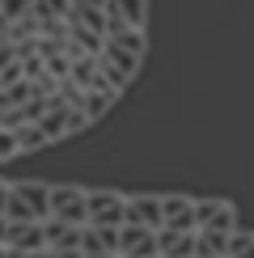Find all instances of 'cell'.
<instances>
[{
	"label": "cell",
	"mask_w": 254,
	"mask_h": 258,
	"mask_svg": "<svg viewBox=\"0 0 254 258\" xmlns=\"http://www.w3.org/2000/svg\"><path fill=\"white\" fill-rule=\"evenodd\" d=\"M47 220L85 224V190L81 186H47Z\"/></svg>",
	"instance_id": "cell-2"
},
{
	"label": "cell",
	"mask_w": 254,
	"mask_h": 258,
	"mask_svg": "<svg viewBox=\"0 0 254 258\" xmlns=\"http://www.w3.org/2000/svg\"><path fill=\"white\" fill-rule=\"evenodd\" d=\"M5 220H47V186L42 182H13L5 195Z\"/></svg>",
	"instance_id": "cell-1"
},
{
	"label": "cell",
	"mask_w": 254,
	"mask_h": 258,
	"mask_svg": "<svg viewBox=\"0 0 254 258\" xmlns=\"http://www.w3.org/2000/svg\"><path fill=\"white\" fill-rule=\"evenodd\" d=\"M161 229H195V199L161 195Z\"/></svg>",
	"instance_id": "cell-7"
},
{
	"label": "cell",
	"mask_w": 254,
	"mask_h": 258,
	"mask_svg": "<svg viewBox=\"0 0 254 258\" xmlns=\"http://www.w3.org/2000/svg\"><path fill=\"white\" fill-rule=\"evenodd\" d=\"M119 254L123 258H157V229L148 224H119Z\"/></svg>",
	"instance_id": "cell-4"
},
{
	"label": "cell",
	"mask_w": 254,
	"mask_h": 258,
	"mask_svg": "<svg viewBox=\"0 0 254 258\" xmlns=\"http://www.w3.org/2000/svg\"><path fill=\"white\" fill-rule=\"evenodd\" d=\"M106 13L127 21V26H144L148 21V0H106Z\"/></svg>",
	"instance_id": "cell-10"
},
{
	"label": "cell",
	"mask_w": 254,
	"mask_h": 258,
	"mask_svg": "<svg viewBox=\"0 0 254 258\" xmlns=\"http://www.w3.org/2000/svg\"><path fill=\"white\" fill-rule=\"evenodd\" d=\"M123 220L148 224V229H161V195H127Z\"/></svg>",
	"instance_id": "cell-9"
},
{
	"label": "cell",
	"mask_w": 254,
	"mask_h": 258,
	"mask_svg": "<svg viewBox=\"0 0 254 258\" xmlns=\"http://www.w3.org/2000/svg\"><path fill=\"white\" fill-rule=\"evenodd\" d=\"M5 195H9V186L0 182V216H5Z\"/></svg>",
	"instance_id": "cell-13"
},
{
	"label": "cell",
	"mask_w": 254,
	"mask_h": 258,
	"mask_svg": "<svg viewBox=\"0 0 254 258\" xmlns=\"http://www.w3.org/2000/svg\"><path fill=\"white\" fill-rule=\"evenodd\" d=\"M195 258H208V254H195Z\"/></svg>",
	"instance_id": "cell-15"
},
{
	"label": "cell",
	"mask_w": 254,
	"mask_h": 258,
	"mask_svg": "<svg viewBox=\"0 0 254 258\" xmlns=\"http://www.w3.org/2000/svg\"><path fill=\"white\" fill-rule=\"evenodd\" d=\"M123 190H85V224H123Z\"/></svg>",
	"instance_id": "cell-3"
},
{
	"label": "cell",
	"mask_w": 254,
	"mask_h": 258,
	"mask_svg": "<svg viewBox=\"0 0 254 258\" xmlns=\"http://www.w3.org/2000/svg\"><path fill=\"white\" fill-rule=\"evenodd\" d=\"M195 229L233 233L237 229V208H233L229 199H195Z\"/></svg>",
	"instance_id": "cell-5"
},
{
	"label": "cell",
	"mask_w": 254,
	"mask_h": 258,
	"mask_svg": "<svg viewBox=\"0 0 254 258\" xmlns=\"http://www.w3.org/2000/svg\"><path fill=\"white\" fill-rule=\"evenodd\" d=\"M157 258H195V229H157Z\"/></svg>",
	"instance_id": "cell-8"
},
{
	"label": "cell",
	"mask_w": 254,
	"mask_h": 258,
	"mask_svg": "<svg viewBox=\"0 0 254 258\" xmlns=\"http://www.w3.org/2000/svg\"><path fill=\"white\" fill-rule=\"evenodd\" d=\"M5 245L9 250H21V254L47 250V241H42V220H5Z\"/></svg>",
	"instance_id": "cell-6"
},
{
	"label": "cell",
	"mask_w": 254,
	"mask_h": 258,
	"mask_svg": "<svg viewBox=\"0 0 254 258\" xmlns=\"http://www.w3.org/2000/svg\"><path fill=\"white\" fill-rule=\"evenodd\" d=\"M225 258H254V233L250 229H233L229 245H225Z\"/></svg>",
	"instance_id": "cell-11"
},
{
	"label": "cell",
	"mask_w": 254,
	"mask_h": 258,
	"mask_svg": "<svg viewBox=\"0 0 254 258\" xmlns=\"http://www.w3.org/2000/svg\"><path fill=\"white\" fill-rule=\"evenodd\" d=\"M30 9H34V0H0V17H5V21H17V17H26Z\"/></svg>",
	"instance_id": "cell-12"
},
{
	"label": "cell",
	"mask_w": 254,
	"mask_h": 258,
	"mask_svg": "<svg viewBox=\"0 0 254 258\" xmlns=\"http://www.w3.org/2000/svg\"><path fill=\"white\" fill-rule=\"evenodd\" d=\"M0 245H5V216H0Z\"/></svg>",
	"instance_id": "cell-14"
}]
</instances>
